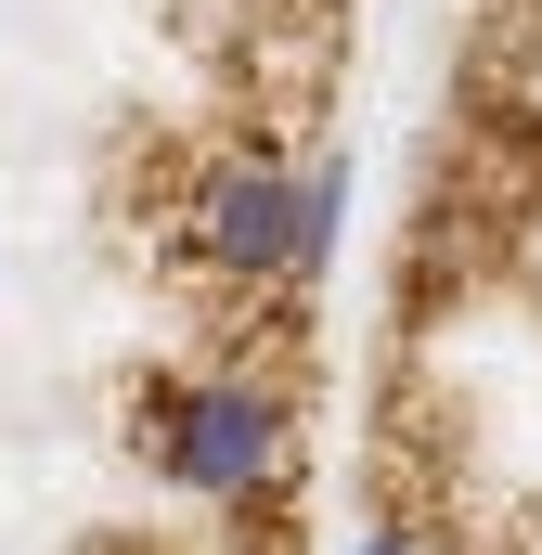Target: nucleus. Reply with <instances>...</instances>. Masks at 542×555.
<instances>
[{"instance_id":"1","label":"nucleus","mask_w":542,"mask_h":555,"mask_svg":"<svg viewBox=\"0 0 542 555\" xmlns=\"http://www.w3.org/2000/svg\"><path fill=\"white\" fill-rule=\"evenodd\" d=\"M336 207H349V168H284V155H220L194 181V259L233 284H310L336 246Z\"/></svg>"},{"instance_id":"2","label":"nucleus","mask_w":542,"mask_h":555,"mask_svg":"<svg viewBox=\"0 0 542 555\" xmlns=\"http://www.w3.org/2000/svg\"><path fill=\"white\" fill-rule=\"evenodd\" d=\"M142 439H155V465L194 491V504H271L284 491V465H297V401L271 388V375H181V388H155L142 401Z\"/></svg>"},{"instance_id":"3","label":"nucleus","mask_w":542,"mask_h":555,"mask_svg":"<svg viewBox=\"0 0 542 555\" xmlns=\"http://www.w3.org/2000/svg\"><path fill=\"white\" fill-rule=\"evenodd\" d=\"M349 555H426V530H401V517H375V530H362Z\"/></svg>"}]
</instances>
